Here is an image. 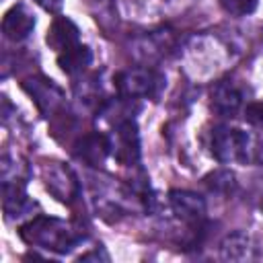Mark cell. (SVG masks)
<instances>
[{"mask_svg": "<svg viewBox=\"0 0 263 263\" xmlns=\"http://www.w3.org/2000/svg\"><path fill=\"white\" fill-rule=\"evenodd\" d=\"M45 175V187L60 199V201H70L72 197H76L78 193V183H76V177L74 173L60 164V162H51L45 166L43 171Z\"/></svg>", "mask_w": 263, "mask_h": 263, "instance_id": "5", "label": "cell"}, {"mask_svg": "<svg viewBox=\"0 0 263 263\" xmlns=\"http://www.w3.org/2000/svg\"><path fill=\"white\" fill-rule=\"evenodd\" d=\"M212 154L220 162H247L251 158V138L236 127H216L210 142Z\"/></svg>", "mask_w": 263, "mask_h": 263, "instance_id": "2", "label": "cell"}, {"mask_svg": "<svg viewBox=\"0 0 263 263\" xmlns=\"http://www.w3.org/2000/svg\"><path fill=\"white\" fill-rule=\"evenodd\" d=\"M90 60H92V53H90V49H88L86 45H82V43H76L74 47H70V49L58 53V64H60V68H62L66 74H76V72L84 70V68L90 64Z\"/></svg>", "mask_w": 263, "mask_h": 263, "instance_id": "11", "label": "cell"}, {"mask_svg": "<svg viewBox=\"0 0 263 263\" xmlns=\"http://www.w3.org/2000/svg\"><path fill=\"white\" fill-rule=\"evenodd\" d=\"M33 27H35V16L23 4L12 6L2 18V33L12 41L25 39L33 31Z\"/></svg>", "mask_w": 263, "mask_h": 263, "instance_id": "7", "label": "cell"}, {"mask_svg": "<svg viewBox=\"0 0 263 263\" xmlns=\"http://www.w3.org/2000/svg\"><path fill=\"white\" fill-rule=\"evenodd\" d=\"M115 86L125 99L154 97L162 86V78L148 68H129L115 76Z\"/></svg>", "mask_w": 263, "mask_h": 263, "instance_id": "3", "label": "cell"}, {"mask_svg": "<svg viewBox=\"0 0 263 263\" xmlns=\"http://www.w3.org/2000/svg\"><path fill=\"white\" fill-rule=\"evenodd\" d=\"M37 4H41L45 10H49V12H58L60 8H62V0H35Z\"/></svg>", "mask_w": 263, "mask_h": 263, "instance_id": "16", "label": "cell"}, {"mask_svg": "<svg viewBox=\"0 0 263 263\" xmlns=\"http://www.w3.org/2000/svg\"><path fill=\"white\" fill-rule=\"evenodd\" d=\"M115 158L121 164H134L140 158V138H138V127L132 119L121 121L115 127V144L111 146Z\"/></svg>", "mask_w": 263, "mask_h": 263, "instance_id": "4", "label": "cell"}, {"mask_svg": "<svg viewBox=\"0 0 263 263\" xmlns=\"http://www.w3.org/2000/svg\"><path fill=\"white\" fill-rule=\"evenodd\" d=\"M45 41H47L49 47H53L58 53H62V51L74 47L76 43H80V39H78V27L70 18L60 16V18H55L51 23V27H49V31L45 35Z\"/></svg>", "mask_w": 263, "mask_h": 263, "instance_id": "8", "label": "cell"}, {"mask_svg": "<svg viewBox=\"0 0 263 263\" xmlns=\"http://www.w3.org/2000/svg\"><path fill=\"white\" fill-rule=\"evenodd\" d=\"M245 119L253 125H263V101L249 103L245 107Z\"/></svg>", "mask_w": 263, "mask_h": 263, "instance_id": "15", "label": "cell"}, {"mask_svg": "<svg viewBox=\"0 0 263 263\" xmlns=\"http://www.w3.org/2000/svg\"><path fill=\"white\" fill-rule=\"evenodd\" d=\"M21 238L29 245H37L41 249L55 253H68L78 242V234L76 230H72V226L58 218L43 216L21 226Z\"/></svg>", "mask_w": 263, "mask_h": 263, "instance_id": "1", "label": "cell"}, {"mask_svg": "<svg viewBox=\"0 0 263 263\" xmlns=\"http://www.w3.org/2000/svg\"><path fill=\"white\" fill-rule=\"evenodd\" d=\"M203 183H205L212 191H216V193H224V195L232 193L234 187H236L234 175H232L230 171H214V173H210V175L203 179Z\"/></svg>", "mask_w": 263, "mask_h": 263, "instance_id": "13", "label": "cell"}, {"mask_svg": "<svg viewBox=\"0 0 263 263\" xmlns=\"http://www.w3.org/2000/svg\"><path fill=\"white\" fill-rule=\"evenodd\" d=\"M218 2L232 16H247L257 8V0H218Z\"/></svg>", "mask_w": 263, "mask_h": 263, "instance_id": "14", "label": "cell"}, {"mask_svg": "<svg viewBox=\"0 0 263 263\" xmlns=\"http://www.w3.org/2000/svg\"><path fill=\"white\" fill-rule=\"evenodd\" d=\"M168 203H171V210L175 212V216L181 218L183 222L195 224L205 216V201L201 195H197L193 191L173 189L168 193Z\"/></svg>", "mask_w": 263, "mask_h": 263, "instance_id": "6", "label": "cell"}, {"mask_svg": "<svg viewBox=\"0 0 263 263\" xmlns=\"http://www.w3.org/2000/svg\"><path fill=\"white\" fill-rule=\"evenodd\" d=\"M240 103H242V95L232 82L222 80L212 88V109L218 111L220 115H234Z\"/></svg>", "mask_w": 263, "mask_h": 263, "instance_id": "9", "label": "cell"}, {"mask_svg": "<svg viewBox=\"0 0 263 263\" xmlns=\"http://www.w3.org/2000/svg\"><path fill=\"white\" fill-rule=\"evenodd\" d=\"M111 144L105 136L101 134H88L82 138V142L78 144V156L82 160H86L88 164H101L109 152Z\"/></svg>", "mask_w": 263, "mask_h": 263, "instance_id": "10", "label": "cell"}, {"mask_svg": "<svg viewBox=\"0 0 263 263\" xmlns=\"http://www.w3.org/2000/svg\"><path fill=\"white\" fill-rule=\"evenodd\" d=\"M249 251H251V238L245 232H232L220 245V255L226 261H242L249 257Z\"/></svg>", "mask_w": 263, "mask_h": 263, "instance_id": "12", "label": "cell"}]
</instances>
